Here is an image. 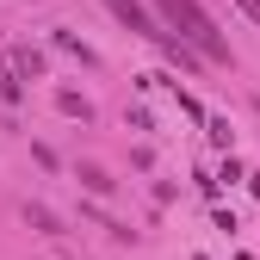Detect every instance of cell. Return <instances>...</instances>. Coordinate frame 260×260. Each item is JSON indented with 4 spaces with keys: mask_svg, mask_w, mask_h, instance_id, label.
<instances>
[{
    "mask_svg": "<svg viewBox=\"0 0 260 260\" xmlns=\"http://www.w3.org/2000/svg\"><path fill=\"white\" fill-rule=\"evenodd\" d=\"M155 13H161V25H168V31H180L186 50H199L205 62H223V69L236 62V56H230V38L211 25V13L199 7V0H155Z\"/></svg>",
    "mask_w": 260,
    "mask_h": 260,
    "instance_id": "6da1fadb",
    "label": "cell"
},
{
    "mask_svg": "<svg viewBox=\"0 0 260 260\" xmlns=\"http://www.w3.org/2000/svg\"><path fill=\"white\" fill-rule=\"evenodd\" d=\"M106 7H112V19H118L124 31H137V38H149L155 50H161V44H168V38H174V31H168V25H161V19H155V13L143 7V0H106Z\"/></svg>",
    "mask_w": 260,
    "mask_h": 260,
    "instance_id": "7a4b0ae2",
    "label": "cell"
},
{
    "mask_svg": "<svg viewBox=\"0 0 260 260\" xmlns=\"http://www.w3.org/2000/svg\"><path fill=\"white\" fill-rule=\"evenodd\" d=\"M13 69L38 81V75H44V56H38V50H13Z\"/></svg>",
    "mask_w": 260,
    "mask_h": 260,
    "instance_id": "3957f363",
    "label": "cell"
},
{
    "mask_svg": "<svg viewBox=\"0 0 260 260\" xmlns=\"http://www.w3.org/2000/svg\"><path fill=\"white\" fill-rule=\"evenodd\" d=\"M205 130H211V143H217V149H230V143H236V130H230V118H205Z\"/></svg>",
    "mask_w": 260,
    "mask_h": 260,
    "instance_id": "277c9868",
    "label": "cell"
},
{
    "mask_svg": "<svg viewBox=\"0 0 260 260\" xmlns=\"http://www.w3.org/2000/svg\"><path fill=\"white\" fill-rule=\"evenodd\" d=\"M56 50H69V56H81V62H93V50L75 38V31H56Z\"/></svg>",
    "mask_w": 260,
    "mask_h": 260,
    "instance_id": "5b68a950",
    "label": "cell"
},
{
    "mask_svg": "<svg viewBox=\"0 0 260 260\" xmlns=\"http://www.w3.org/2000/svg\"><path fill=\"white\" fill-rule=\"evenodd\" d=\"M19 93H25V87H19V69H0V100H7V106H13V100H19Z\"/></svg>",
    "mask_w": 260,
    "mask_h": 260,
    "instance_id": "8992f818",
    "label": "cell"
},
{
    "mask_svg": "<svg viewBox=\"0 0 260 260\" xmlns=\"http://www.w3.org/2000/svg\"><path fill=\"white\" fill-rule=\"evenodd\" d=\"M174 100H180V112H186V118H199V124H205V106H199V100H192V93H186L180 81H174Z\"/></svg>",
    "mask_w": 260,
    "mask_h": 260,
    "instance_id": "52a82bcc",
    "label": "cell"
},
{
    "mask_svg": "<svg viewBox=\"0 0 260 260\" xmlns=\"http://www.w3.org/2000/svg\"><path fill=\"white\" fill-rule=\"evenodd\" d=\"M56 106L69 112V118H87V100H81V93H56Z\"/></svg>",
    "mask_w": 260,
    "mask_h": 260,
    "instance_id": "ba28073f",
    "label": "cell"
},
{
    "mask_svg": "<svg viewBox=\"0 0 260 260\" xmlns=\"http://www.w3.org/2000/svg\"><path fill=\"white\" fill-rule=\"evenodd\" d=\"M81 186H87V192H112V180H106L100 168H81Z\"/></svg>",
    "mask_w": 260,
    "mask_h": 260,
    "instance_id": "9c48e42d",
    "label": "cell"
},
{
    "mask_svg": "<svg viewBox=\"0 0 260 260\" xmlns=\"http://www.w3.org/2000/svg\"><path fill=\"white\" fill-rule=\"evenodd\" d=\"M236 7H242V13H248L254 25H260V0H236Z\"/></svg>",
    "mask_w": 260,
    "mask_h": 260,
    "instance_id": "30bf717a",
    "label": "cell"
},
{
    "mask_svg": "<svg viewBox=\"0 0 260 260\" xmlns=\"http://www.w3.org/2000/svg\"><path fill=\"white\" fill-rule=\"evenodd\" d=\"M248 180H254V192H260V174H248Z\"/></svg>",
    "mask_w": 260,
    "mask_h": 260,
    "instance_id": "8fae6325",
    "label": "cell"
},
{
    "mask_svg": "<svg viewBox=\"0 0 260 260\" xmlns=\"http://www.w3.org/2000/svg\"><path fill=\"white\" fill-rule=\"evenodd\" d=\"M199 260H205V254H199Z\"/></svg>",
    "mask_w": 260,
    "mask_h": 260,
    "instance_id": "7c38bea8",
    "label": "cell"
}]
</instances>
